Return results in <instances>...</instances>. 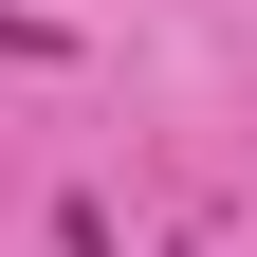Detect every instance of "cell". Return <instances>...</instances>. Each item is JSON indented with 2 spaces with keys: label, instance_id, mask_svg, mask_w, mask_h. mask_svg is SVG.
I'll use <instances>...</instances> for the list:
<instances>
[]
</instances>
